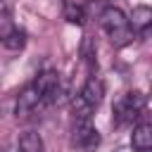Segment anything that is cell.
I'll use <instances>...</instances> for the list:
<instances>
[{"label":"cell","mask_w":152,"mask_h":152,"mask_svg":"<svg viewBox=\"0 0 152 152\" xmlns=\"http://www.w3.org/2000/svg\"><path fill=\"white\" fill-rule=\"evenodd\" d=\"M131 147L135 152H152V121H142L133 128Z\"/></svg>","instance_id":"6"},{"label":"cell","mask_w":152,"mask_h":152,"mask_svg":"<svg viewBox=\"0 0 152 152\" xmlns=\"http://www.w3.org/2000/svg\"><path fill=\"white\" fill-rule=\"evenodd\" d=\"M145 104H147V97L140 90H128V93H124L114 102V107H112V114H114L112 121L116 126H128V124H133L142 114Z\"/></svg>","instance_id":"3"},{"label":"cell","mask_w":152,"mask_h":152,"mask_svg":"<svg viewBox=\"0 0 152 152\" xmlns=\"http://www.w3.org/2000/svg\"><path fill=\"white\" fill-rule=\"evenodd\" d=\"M100 26H102V31L107 33V38H109V43L114 48H126L135 38L128 17L114 5H109V7H104L100 12Z\"/></svg>","instance_id":"1"},{"label":"cell","mask_w":152,"mask_h":152,"mask_svg":"<svg viewBox=\"0 0 152 152\" xmlns=\"http://www.w3.org/2000/svg\"><path fill=\"white\" fill-rule=\"evenodd\" d=\"M114 152H135V150H133V147H128V145H121V147H116Z\"/></svg>","instance_id":"13"},{"label":"cell","mask_w":152,"mask_h":152,"mask_svg":"<svg viewBox=\"0 0 152 152\" xmlns=\"http://www.w3.org/2000/svg\"><path fill=\"white\" fill-rule=\"evenodd\" d=\"M0 152H21V150H19V145H7V147H2Z\"/></svg>","instance_id":"12"},{"label":"cell","mask_w":152,"mask_h":152,"mask_svg":"<svg viewBox=\"0 0 152 152\" xmlns=\"http://www.w3.org/2000/svg\"><path fill=\"white\" fill-rule=\"evenodd\" d=\"M104 97V83L97 76H90L83 88L78 90V95L71 97V112H74V121H86L93 116V112L100 107Z\"/></svg>","instance_id":"2"},{"label":"cell","mask_w":152,"mask_h":152,"mask_svg":"<svg viewBox=\"0 0 152 152\" xmlns=\"http://www.w3.org/2000/svg\"><path fill=\"white\" fill-rule=\"evenodd\" d=\"M14 28V24H12V17H10V10H7V5H5V0H0V40L10 33Z\"/></svg>","instance_id":"11"},{"label":"cell","mask_w":152,"mask_h":152,"mask_svg":"<svg viewBox=\"0 0 152 152\" xmlns=\"http://www.w3.org/2000/svg\"><path fill=\"white\" fill-rule=\"evenodd\" d=\"M43 102H45L43 90L36 86V81H31V83H26V86L19 90L17 102H14V114H17V116H26V114H31L36 107H40Z\"/></svg>","instance_id":"4"},{"label":"cell","mask_w":152,"mask_h":152,"mask_svg":"<svg viewBox=\"0 0 152 152\" xmlns=\"http://www.w3.org/2000/svg\"><path fill=\"white\" fill-rule=\"evenodd\" d=\"M64 19H66L69 24L81 26V24L86 21V10H83L81 5H76V2H64Z\"/></svg>","instance_id":"10"},{"label":"cell","mask_w":152,"mask_h":152,"mask_svg":"<svg viewBox=\"0 0 152 152\" xmlns=\"http://www.w3.org/2000/svg\"><path fill=\"white\" fill-rule=\"evenodd\" d=\"M2 45H5L7 50H12V52L24 50V45H26V31H24V28H19V26H14V28L2 38Z\"/></svg>","instance_id":"9"},{"label":"cell","mask_w":152,"mask_h":152,"mask_svg":"<svg viewBox=\"0 0 152 152\" xmlns=\"http://www.w3.org/2000/svg\"><path fill=\"white\" fill-rule=\"evenodd\" d=\"M128 21H131L133 31H140V33L150 31L152 28V7L150 5H135L131 17H128Z\"/></svg>","instance_id":"7"},{"label":"cell","mask_w":152,"mask_h":152,"mask_svg":"<svg viewBox=\"0 0 152 152\" xmlns=\"http://www.w3.org/2000/svg\"><path fill=\"white\" fill-rule=\"evenodd\" d=\"M71 142L81 150H95L100 145V133L97 128L93 126L90 119L86 121H74V135H71Z\"/></svg>","instance_id":"5"},{"label":"cell","mask_w":152,"mask_h":152,"mask_svg":"<svg viewBox=\"0 0 152 152\" xmlns=\"http://www.w3.org/2000/svg\"><path fill=\"white\" fill-rule=\"evenodd\" d=\"M19 150L21 152H43L45 147H43V138L36 133V131H24L21 135H19Z\"/></svg>","instance_id":"8"}]
</instances>
